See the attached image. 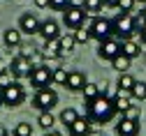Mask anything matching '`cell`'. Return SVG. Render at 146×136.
I'll return each mask as SVG.
<instances>
[{
  "label": "cell",
  "mask_w": 146,
  "mask_h": 136,
  "mask_svg": "<svg viewBox=\"0 0 146 136\" xmlns=\"http://www.w3.org/2000/svg\"><path fill=\"white\" fill-rule=\"evenodd\" d=\"M135 5H137V0H121V3H118V9L125 12V14H132Z\"/></svg>",
  "instance_id": "1f68e13d"
},
{
  "label": "cell",
  "mask_w": 146,
  "mask_h": 136,
  "mask_svg": "<svg viewBox=\"0 0 146 136\" xmlns=\"http://www.w3.org/2000/svg\"><path fill=\"white\" fill-rule=\"evenodd\" d=\"M56 104H58V92L53 88H42V90L35 92V97H33V106L37 111H51Z\"/></svg>",
  "instance_id": "8992f818"
},
{
  "label": "cell",
  "mask_w": 146,
  "mask_h": 136,
  "mask_svg": "<svg viewBox=\"0 0 146 136\" xmlns=\"http://www.w3.org/2000/svg\"><path fill=\"white\" fill-rule=\"evenodd\" d=\"M58 58H63V51L58 46V39H46L44 46H42V60L51 62V60H58Z\"/></svg>",
  "instance_id": "9a60e30c"
},
{
  "label": "cell",
  "mask_w": 146,
  "mask_h": 136,
  "mask_svg": "<svg viewBox=\"0 0 146 136\" xmlns=\"http://www.w3.org/2000/svg\"><path fill=\"white\" fill-rule=\"evenodd\" d=\"M86 115L90 118V122H95V125L111 122V120L116 118V106H114V102H111V97L100 95V97H95L93 102H88V104H86Z\"/></svg>",
  "instance_id": "6da1fadb"
},
{
  "label": "cell",
  "mask_w": 146,
  "mask_h": 136,
  "mask_svg": "<svg viewBox=\"0 0 146 136\" xmlns=\"http://www.w3.org/2000/svg\"><path fill=\"white\" fill-rule=\"evenodd\" d=\"M137 23H139V26H144V23H146V5L141 7V12H139V16H137Z\"/></svg>",
  "instance_id": "836d02e7"
},
{
  "label": "cell",
  "mask_w": 146,
  "mask_h": 136,
  "mask_svg": "<svg viewBox=\"0 0 146 136\" xmlns=\"http://www.w3.org/2000/svg\"><path fill=\"white\" fill-rule=\"evenodd\" d=\"M130 65H132V60L127 55H123V53H118L114 60H111V67L118 72V74H123V72H130Z\"/></svg>",
  "instance_id": "ffe728a7"
},
{
  "label": "cell",
  "mask_w": 146,
  "mask_h": 136,
  "mask_svg": "<svg viewBox=\"0 0 146 136\" xmlns=\"http://www.w3.org/2000/svg\"><path fill=\"white\" fill-rule=\"evenodd\" d=\"M111 102H114V106H116V113H125L127 108L132 106V95L125 92V90H118V92L111 97Z\"/></svg>",
  "instance_id": "2e32d148"
},
{
  "label": "cell",
  "mask_w": 146,
  "mask_h": 136,
  "mask_svg": "<svg viewBox=\"0 0 146 136\" xmlns=\"http://www.w3.org/2000/svg\"><path fill=\"white\" fill-rule=\"evenodd\" d=\"M67 69H63V67H56L51 72V83H56V85H65L67 83Z\"/></svg>",
  "instance_id": "484cf974"
},
{
  "label": "cell",
  "mask_w": 146,
  "mask_h": 136,
  "mask_svg": "<svg viewBox=\"0 0 146 136\" xmlns=\"http://www.w3.org/2000/svg\"><path fill=\"white\" fill-rule=\"evenodd\" d=\"M139 37H141V44H146V23L144 26H139V32H137Z\"/></svg>",
  "instance_id": "74e56055"
},
{
  "label": "cell",
  "mask_w": 146,
  "mask_h": 136,
  "mask_svg": "<svg viewBox=\"0 0 146 136\" xmlns=\"http://www.w3.org/2000/svg\"><path fill=\"white\" fill-rule=\"evenodd\" d=\"M14 136H33V127L28 125V122H19L14 127V131H12Z\"/></svg>",
  "instance_id": "83f0119b"
},
{
  "label": "cell",
  "mask_w": 146,
  "mask_h": 136,
  "mask_svg": "<svg viewBox=\"0 0 146 136\" xmlns=\"http://www.w3.org/2000/svg\"><path fill=\"white\" fill-rule=\"evenodd\" d=\"M135 76H130V72H123L121 76H118V81H116V88L118 90H125V92H130L132 90V85H135Z\"/></svg>",
  "instance_id": "603a6c76"
},
{
  "label": "cell",
  "mask_w": 146,
  "mask_h": 136,
  "mask_svg": "<svg viewBox=\"0 0 146 136\" xmlns=\"http://www.w3.org/2000/svg\"><path fill=\"white\" fill-rule=\"evenodd\" d=\"M81 95H84V102L88 104V102H93L95 97H100L102 92H100V85H98V83H90V81H88V83L84 85V90H81Z\"/></svg>",
  "instance_id": "7402d4cb"
},
{
  "label": "cell",
  "mask_w": 146,
  "mask_h": 136,
  "mask_svg": "<svg viewBox=\"0 0 146 136\" xmlns=\"http://www.w3.org/2000/svg\"><path fill=\"white\" fill-rule=\"evenodd\" d=\"M58 46H60L63 55H65V53H72V51H74V46H77L74 32H63V35L58 37Z\"/></svg>",
  "instance_id": "d6986e66"
},
{
  "label": "cell",
  "mask_w": 146,
  "mask_h": 136,
  "mask_svg": "<svg viewBox=\"0 0 146 136\" xmlns=\"http://www.w3.org/2000/svg\"><path fill=\"white\" fill-rule=\"evenodd\" d=\"M74 39H77V44H86L88 39H90V32H88V28L84 26V28H79V30H74Z\"/></svg>",
  "instance_id": "f1b7e54d"
},
{
  "label": "cell",
  "mask_w": 146,
  "mask_h": 136,
  "mask_svg": "<svg viewBox=\"0 0 146 136\" xmlns=\"http://www.w3.org/2000/svg\"><path fill=\"white\" fill-rule=\"evenodd\" d=\"M121 115H125V118H130V120H139L141 118V111L137 108V106H130L125 113H121Z\"/></svg>",
  "instance_id": "d6a6232c"
},
{
  "label": "cell",
  "mask_w": 146,
  "mask_h": 136,
  "mask_svg": "<svg viewBox=\"0 0 146 136\" xmlns=\"http://www.w3.org/2000/svg\"><path fill=\"white\" fill-rule=\"evenodd\" d=\"M30 69H33V62L28 60V58H23V55L12 58V62H9V72L14 74V79H28Z\"/></svg>",
  "instance_id": "9c48e42d"
},
{
  "label": "cell",
  "mask_w": 146,
  "mask_h": 136,
  "mask_svg": "<svg viewBox=\"0 0 146 136\" xmlns=\"http://www.w3.org/2000/svg\"><path fill=\"white\" fill-rule=\"evenodd\" d=\"M7 136H14V134H7Z\"/></svg>",
  "instance_id": "b9f144b4"
},
{
  "label": "cell",
  "mask_w": 146,
  "mask_h": 136,
  "mask_svg": "<svg viewBox=\"0 0 146 136\" xmlns=\"http://www.w3.org/2000/svg\"><path fill=\"white\" fill-rule=\"evenodd\" d=\"M90 131H93V122H90L88 115H79V118L67 127L70 136H90Z\"/></svg>",
  "instance_id": "30bf717a"
},
{
  "label": "cell",
  "mask_w": 146,
  "mask_h": 136,
  "mask_svg": "<svg viewBox=\"0 0 146 136\" xmlns=\"http://www.w3.org/2000/svg\"><path fill=\"white\" fill-rule=\"evenodd\" d=\"M118 53H121V39H116V37H109V39H104V42L98 44V58H100V60L111 62Z\"/></svg>",
  "instance_id": "ba28073f"
},
{
  "label": "cell",
  "mask_w": 146,
  "mask_h": 136,
  "mask_svg": "<svg viewBox=\"0 0 146 136\" xmlns=\"http://www.w3.org/2000/svg\"><path fill=\"white\" fill-rule=\"evenodd\" d=\"M77 118H79V113H77V108H72V106H67V108L60 111V122H63L65 127H70Z\"/></svg>",
  "instance_id": "cb8c5ba5"
},
{
  "label": "cell",
  "mask_w": 146,
  "mask_h": 136,
  "mask_svg": "<svg viewBox=\"0 0 146 136\" xmlns=\"http://www.w3.org/2000/svg\"><path fill=\"white\" fill-rule=\"evenodd\" d=\"M70 5H72V0H49V7L56 12H65Z\"/></svg>",
  "instance_id": "f546056e"
},
{
  "label": "cell",
  "mask_w": 146,
  "mask_h": 136,
  "mask_svg": "<svg viewBox=\"0 0 146 136\" xmlns=\"http://www.w3.org/2000/svg\"><path fill=\"white\" fill-rule=\"evenodd\" d=\"M51 72L49 65H33L30 74H28V79H30V85L35 90H42V88H49L51 85Z\"/></svg>",
  "instance_id": "52a82bcc"
},
{
  "label": "cell",
  "mask_w": 146,
  "mask_h": 136,
  "mask_svg": "<svg viewBox=\"0 0 146 136\" xmlns=\"http://www.w3.org/2000/svg\"><path fill=\"white\" fill-rule=\"evenodd\" d=\"M21 37H23V32L19 28H7L3 32V44L7 49H16V46H21Z\"/></svg>",
  "instance_id": "e0dca14e"
},
{
  "label": "cell",
  "mask_w": 146,
  "mask_h": 136,
  "mask_svg": "<svg viewBox=\"0 0 146 136\" xmlns=\"http://www.w3.org/2000/svg\"><path fill=\"white\" fill-rule=\"evenodd\" d=\"M12 81H16V79H14V74L9 72V67L0 72V88H7V85H9Z\"/></svg>",
  "instance_id": "4dcf8cb0"
},
{
  "label": "cell",
  "mask_w": 146,
  "mask_h": 136,
  "mask_svg": "<svg viewBox=\"0 0 146 136\" xmlns=\"http://www.w3.org/2000/svg\"><path fill=\"white\" fill-rule=\"evenodd\" d=\"M88 14H100L102 7H104V0H84V5H81Z\"/></svg>",
  "instance_id": "4316f807"
},
{
  "label": "cell",
  "mask_w": 146,
  "mask_h": 136,
  "mask_svg": "<svg viewBox=\"0 0 146 136\" xmlns=\"http://www.w3.org/2000/svg\"><path fill=\"white\" fill-rule=\"evenodd\" d=\"M0 106H3V102H0Z\"/></svg>",
  "instance_id": "7bdbcfd3"
},
{
  "label": "cell",
  "mask_w": 146,
  "mask_h": 136,
  "mask_svg": "<svg viewBox=\"0 0 146 136\" xmlns=\"http://www.w3.org/2000/svg\"><path fill=\"white\" fill-rule=\"evenodd\" d=\"M137 3H146V0H137Z\"/></svg>",
  "instance_id": "60d3db41"
},
{
  "label": "cell",
  "mask_w": 146,
  "mask_h": 136,
  "mask_svg": "<svg viewBox=\"0 0 146 136\" xmlns=\"http://www.w3.org/2000/svg\"><path fill=\"white\" fill-rule=\"evenodd\" d=\"M86 83H88V81H86V74L79 72V69H72V72L67 74V83H65V88H67L70 92H81Z\"/></svg>",
  "instance_id": "4fadbf2b"
},
{
  "label": "cell",
  "mask_w": 146,
  "mask_h": 136,
  "mask_svg": "<svg viewBox=\"0 0 146 136\" xmlns=\"http://www.w3.org/2000/svg\"><path fill=\"white\" fill-rule=\"evenodd\" d=\"M139 120H130L121 115L118 122H116V136H139Z\"/></svg>",
  "instance_id": "8fae6325"
},
{
  "label": "cell",
  "mask_w": 146,
  "mask_h": 136,
  "mask_svg": "<svg viewBox=\"0 0 146 136\" xmlns=\"http://www.w3.org/2000/svg\"><path fill=\"white\" fill-rule=\"evenodd\" d=\"M0 136H7V129H5L3 125H0Z\"/></svg>",
  "instance_id": "ab89813d"
},
{
  "label": "cell",
  "mask_w": 146,
  "mask_h": 136,
  "mask_svg": "<svg viewBox=\"0 0 146 136\" xmlns=\"http://www.w3.org/2000/svg\"><path fill=\"white\" fill-rule=\"evenodd\" d=\"M44 136H63L60 131H53V129H49V131H44Z\"/></svg>",
  "instance_id": "f35d334b"
},
{
  "label": "cell",
  "mask_w": 146,
  "mask_h": 136,
  "mask_svg": "<svg viewBox=\"0 0 146 136\" xmlns=\"http://www.w3.org/2000/svg\"><path fill=\"white\" fill-rule=\"evenodd\" d=\"M33 3H35L37 9H46V7H49V0H33Z\"/></svg>",
  "instance_id": "8d00e7d4"
},
{
  "label": "cell",
  "mask_w": 146,
  "mask_h": 136,
  "mask_svg": "<svg viewBox=\"0 0 146 136\" xmlns=\"http://www.w3.org/2000/svg\"><path fill=\"white\" fill-rule=\"evenodd\" d=\"M37 35H42L44 42H46V39H58L63 32H60V26L53 21V18H46V21L40 23V32H37Z\"/></svg>",
  "instance_id": "5bb4252c"
},
{
  "label": "cell",
  "mask_w": 146,
  "mask_h": 136,
  "mask_svg": "<svg viewBox=\"0 0 146 136\" xmlns=\"http://www.w3.org/2000/svg\"><path fill=\"white\" fill-rule=\"evenodd\" d=\"M37 125H40L44 131L53 129V125H56V118H53V113H51V111H40V115H37Z\"/></svg>",
  "instance_id": "44dd1931"
},
{
  "label": "cell",
  "mask_w": 146,
  "mask_h": 136,
  "mask_svg": "<svg viewBox=\"0 0 146 136\" xmlns=\"http://www.w3.org/2000/svg\"><path fill=\"white\" fill-rule=\"evenodd\" d=\"M40 18L35 16V14H30V12H26V14H21V18H19V30L23 32V35H37L40 32Z\"/></svg>",
  "instance_id": "7c38bea8"
},
{
  "label": "cell",
  "mask_w": 146,
  "mask_h": 136,
  "mask_svg": "<svg viewBox=\"0 0 146 136\" xmlns=\"http://www.w3.org/2000/svg\"><path fill=\"white\" fill-rule=\"evenodd\" d=\"M19 55H23V58H28V60H33V55H35V51H33L30 46H26V49H23V51H21Z\"/></svg>",
  "instance_id": "e575fe53"
},
{
  "label": "cell",
  "mask_w": 146,
  "mask_h": 136,
  "mask_svg": "<svg viewBox=\"0 0 146 136\" xmlns=\"http://www.w3.org/2000/svg\"><path fill=\"white\" fill-rule=\"evenodd\" d=\"M86 18H88V12L81 7V5H70L65 12H63V23L65 28L70 30H79L86 26Z\"/></svg>",
  "instance_id": "5b68a950"
},
{
  "label": "cell",
  "mask_w": 146,
  "mask_h": 136,
  "mask_svg": "<svg viewBox=\"0 0 146 136\" xmlns=\"http://www.w3.org/2000/svg\"><path fill=\"white\" fill-rule=\"evenodd\" d=\"M111 23H114V37H116V39H121V42L132 39V37L139 32V23H137V16H135V14L121 12L118 16L111 18Z\"/></svg>",
  "instance_id": "7a4b0ae2"
},
{
  "label": "cell",
  "mask_w": 146,
  "mask_h": 136,
  "mask_svg": "<svg viewBox=\"0 0 146 136\" xmlns=\"http://www.w3.org/2000/svg\"><path fill=\"white\" fill-rule=\"evenodd\" d=\"M118 3H121V0H104V7H109V9H118Z\"/></svg>",
  "instance_id": "d590c367"
},
{
  "label": "cell",
  "mask_w": 146,
  "mask_h": 136,
  "mask_svg": "<svg viewBox=\"0 0 146 136\" xmlns=\"http://www.w3.org/2000/svg\"><path fill=\"white\" fill-rule=\"evenodd\" d=\"M121 53L127 55L130 60H135V58L141 55V46H139L135 39H125V42H121Z\"/></svg>",
  "instance_id": "ac0fdd59"
},
{
  "label": "cell",
  "mask_w": 146,
  "mask_h": 136,
  "mask_svg": "<svg viewBox=\"0 0 146 136\" xmlns=\"http://www.w3.org/2000/svg\"><path fill=\"white\" fill-rule=\"evenodd\" d=\"M88 32H90V39H98V42H104V39H109V37H114V23H111V18L95 16L93 21L88 23Z\"/></svg>",
  "instance_id": "277c9868"
},
{
  "label": "cell",
  "mask_w": 146,
  "mask_h": 136,
  "mask_svg": "<svg viewBox=\"0 0 146 136\" xmlns=\"http://www.w3.org/2000/svg\"><path fill=\"white\" fill-rule=\"evenodd\" d=\"M0 102L7 108H16L26 102V88L19 81H12L7 88H0Z\"/></svg>",
  "instance_id": "3957f363"
},
{
  "label": "cell",
  "mask_w": 146,
  "mask_h": 136,
  "mask_svg": "<svg viewBox=\"0 0 146 136\" xmlns=\"http://www.w3.org/2000/svg\"><path fill=\"white\" fill-rule=\"evenodd\" d=\"M130 95H132L135 102H144V99H146V83H144V81H135Z\"/></svg>",
  "instance_id": "d4e9b609"
}]
</instances>
